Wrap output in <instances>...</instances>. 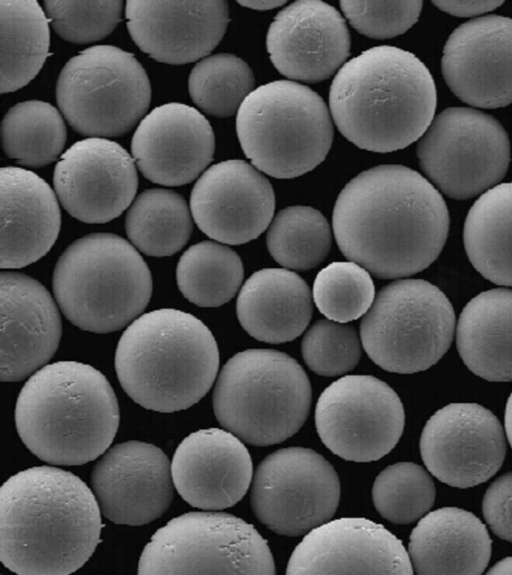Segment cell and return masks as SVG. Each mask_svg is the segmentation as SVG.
<instances>
[{
  "mask_svg": "<svg viewBox=\"0 0 512 575\" xmlns=\"http://www.w3.org/2000/svg\"><path fill=\"white\" fill-rule=\"evenodd\" d=\"M505 432L512 447V392L507 400L505 408Z\"/></svg>",
  "mask_w": 512,
  "mask_h": 575,
  "instance_id": "obj_46",
  "label": "cell"
},
{
  "mask_svg": "<svg viewBox=\"0 0 512 575\" xmlns=\"http://www.w3.org/2000/svg\"><path fill=\"white\" fill-rule=\"evenodd\" d=\"M125 228L132 245L153 257L171 256L188 242L191 213L185 199L167 189H148L130 205Z\"/></svg>",
  "mask_w": 512,
  "mask_h": 575,
  "instance_id": "obj_32",
  "label": "cell"
},
{
  "mask_svg": "<svg viewBox=\"0 0 512 575\" xmlns=\"http://www.w3.org/2000/svg\"><path fill=\"white\" fill-rule=\"evenodd\" d=\"M311 386L300 364L272 349H248L223 366L213 391L221 426L255 446L278 444L303 426Z\"/></svg>",
  "mask_w": 512,
  "mask_h": 575,
  "instance_id": "obj_7",
  "label": "cell"
},
{
  "mask_svg": "<svg viewBox=\"0 0 512 575\" xmlns=\"http://www.w3.org/2000/svg\"><path fill=\"white\" fill-rule=\"evenodd\" d=\"M330 110L312 89L289 80L255 88L241 104L236 131L253 166L275 178H294L318 166L333 140Z\"/></svg>",
  "mask_w": 512,
  "mask_h": 575,
  "instance_id": "obj_8",
  "label": "cell"
},
{
  "mask_svg": "<svg viewBox=\"0 0 512 575\" xmlns=\"http://www.w3.org/2000/svg\"><path fill=\"white\" fill-rule=\"evenodd\" d=\"M138 574H275L267 541L253 525L224 512L171 519L144 547Z\"/></svg>",
  "mask_w": 512,
  "mask_h": 575,
  "instance_id": "obj_11",
  "label": "cell"
},
{
  "mask_svg": "<svg viewBox=\"0 0 512 575\" xmlns=\"http://www.w3.org/2000/svg\"><path fill=\"white\" fill-rule=\"evenodd\" d=\"M0 299V380L18 382L54 356L62 333L61 317L47 289L19 272H1Z\"/></svg>",
  "mask_w": 512,
  "mask_h": 575,
  "instance_id": "obj_24",
  "label": "cell"
},
{
  "mask_svg": "<svg viewBox=\"0 0 512 575\" xmlns=\"http://www.w3.org/2000/svg\"><path fill=\"white\" fill-rule=\"evenodd\" d=\"M422 460L441 482L470 488L501 467L506 439L498 418L476 403H451L436 411L420 437Z\"/></svg>",
  "mask_w": 512,
  "mask_h": 575,
  "instance_id": "obj_15",
  "label": "cell"
},
{
  "mask_svg": "<svg viewBox=\"0 0 512 575\" xmlns=\"http://www.w3.org/2000/svg\"><path fill=\"white\" fill-rule=\"evenodd\" d=\"M7 157L27 167H42L61 154L67 131L60 112L50 103L29 100L15 104L1 123Z\"/></svg>",
  "mask_w": 512,
  "mask_h": 575,
  "instance_id": "obj_33",
  "label": "cell"
},
{
  "mask_svg": "<svg viewBox=\"0 0 512 575\" xmlns=\"http://www.w3.org/2000/svg\"><path fill=\"white\" fill-rule=\"evenodd\" d=\"M488 574H512V556L506 557L493 565Z\"/></svg>",
  "mask_w": 512,
  "mask_h": 575,
  "instance_id": "obj_45",
  "label": "cell"
},
{
  "mask_svg": "<svg viewBox=\"0 0 512 575\" xmlns=\"http://www.w3.org/2000/svg\"><path fill=\"white\" fill-rule=\"evenodd\" d=\"M466 254L487 280L512 287V182L485 191L471 206L463 229Z\"/></svg>",
  "mask_w": 512,
  "mask_h": 575,
  "instance_id": "obj_30",
  "label": "cell"
},
{
  "mask_svg": "<svg viewBox=\"0 0 512 575\" xmlns=\"http://www.w3.org/2000/svg\"><path fill=\"white\" fill-rule=\"evenodd\" d=\"M315 425L324 445L354 462H371L388 454L405 425L403 404L384 381L371 375H346L320 395Z\"/></svg>",
  "mask_w": 512,
  "mask_h": 575,
  "instance_id": "obj_14",
  "label": "cell"
},
{
  "mask_svg": "<svg viewBox=\"0 0 512 575\" xmlns=\"http://www.w3.org/2000/svg\"><path fill=\"white\" fill-rule=\"evenodd\" d=\"M0 92L16 91L41 70L49 53V19L35 0H0Z\"/></svg>",
  "mask_w": 512,
  "mask_h": 575,
  "instance_id": "obj_31",
  "label": "cell"
},
{
  "mask_svg": "<svg viewBox=\"0 0 512 575\" xmlns=\"http://www.w3.org/2000/svg\"><path fill=\"white\" fill-rule=\"evenodd\" d=\"M430 474L413 462H398L376 477L372 499L378 513L395 524H410L429 512L435 501Z\"/></svg>",
  "mask_w": 512,
  "mask_h": 575,
  "instance_id": "obj_37",
  "label": "cell"
},
{
  "mask_svg": "<svg viewBox=\"0 0 512 575\" xmlns=\"http://www.w3.org/2000/svg\"><path fill=\"white\" fill-rule=\"evenodd\" d=\"M240 5L247 7L253 10H260L266 11L271 10L274 8L281 7L285 4V1L282 0H248V1H239Z\"/></svg>",
  "mask_w": 512,
  "mask_h": 575,
  "instance_id": "obj_44",
  "label": "cell"
},
{
  "mask_svg": "<svg viewBox=\"0 0 512 575\" xmlns=\"http://www.w3.org/2000/svg\"><path fill=\"white\" fill-rule=\"evenodd\" d=\"M342 15L319 0H299L276 15L266 47L274 67L289 79L314 83L337 73L350 54Z\"/></svg>",
  "mask_w": 512,
  "mask_h": 575,
  "instance_id": "obj_21",
  "label": "cell"
},
{
  "mask_svg": "<svg viewBox=\"0 0 512 575\" xmlns=\"http://www.w3.org/2000/svg\"><path fill=\"white\" fill-rule=\"evenodd\" d=\"M53 292L65 317L81 330L109 333L147 307L151 272L135 247L111 233L77 239L59 257Z\"/></svg>",
  "mask_w": 512,
  "mask_h": 575,
  "instance_id": "obj_6",
  "label": "cell"
},
{
  "mask_svg": "<svg viewBox=\"0 0 512 575\" xmlns=\"http://www.w3.org/2000/svg\"><path fill=\"white\" fill-rule=\"evenodd\" d=\"M2 269H17L42 258L61 225L56 195L49 184L25 168L0 169Z\"/></svg>",
  "mask_w": 512,
  "mask_h": 575,
  "instance_id": "obj_26",
  "label": "cell"
},
{
  "mask_svg": "<svg viewBox=\"0 0 512 575\" xmlns=\"http://www.w3.org/2000/svg\"><path fill=\"white\" fill-rule=\"evenodd\" d=\"M17 432L30 452L53 465H83L104 454L119 426V405L107 378L77 361L47 364L17 397Z\"/></svg>",
  "mask_w": 512,
  "mask_h": 575,
  "instance_id": "obj_4",
  "label": "cell"
},
{
  "mask_svg": "<svg viewBox=\"0 0 512 575\" xmlns=\"http://www.w3.org/2000/svg\"><path fill=\"white\" fill-rule=\"evenodd\" d=\"M91 489L102 515L115 524L141 526L162 516L174 496L171 462L157 446L126 441L94 465Z\"/></svg>",
  "mask_w": 512,
  "mask_h": 575,
  "instance_id": "obj_17",
  "label": "cell"
},
{
  "mask_svg": "<svg viewBox=\"0 0 512 575\" xmlns=\"http://www.w3.org/2000/svg\"><path fill=\"white\" fill-rule=\"evenodd\" d=\"M219 350L209 328L181 310L141 314L120 337L115 370L126 394L145 409H188L212 387Z\"/></svg>",
  "mask_w": 512,
  "mask_h": 575,
  "instance_id": "obj_5",
  "label": "cell"
},
{
  "mask_svg": "<svg viewBox=\"0 0 512 575\" xmlns=\"http://www.w3.org/2000/svg\"><path fill=\"white\" fill-rule=\"evenodd\" d=\"M491 546L478 517L461 508L443 507L418 521L408 553L417 574L478 575L489 563Z\"/></svg>",
  "mask_w": 512,
  "mask_h": 575,
  "instance_id": "obj_27",
  "label": "cell"
},
{
  "mask_svg": "<svg viewBox=\"0 0 512 575\" xmlns=\"http://www.w3.org/2000/svg\"><path fill=\"white\" fill-rule=\"evenodd\" d=\"M174 486L189 505L222 510L238 503L252 483L253 464L243 441L226 429L192 432L176 448Z\"/></svg>",
  "mask_w": 512,
  "mask_h": 575,
  "instance_id": "obj_25",
  "label": "cell"
},
{
  "mask_svg": "<svg viewBox=\"0 0 512 575\" xmlns=\"http://www.w3.org/2000/svg\"><path fill=\"white\" fill-rule=\"evenodd\" d=\"M456 344L467 368L491 382L512 381V289L472 298L460 313Z\"/></svg>",
  "mask_w": 512,
  "mask_h": 575,
  "instance_id": "obj_29",
  "label": "cell"
},
{
  "mask_svg": "<svg viewBox=\"0 0 512 575\" xmlns=\"http://www.w3.org/2000/svg\"><path fill=\"white\" fill-rule=\"evenodd\" d=\"M215 137L208 120L183 103L154 108L131 142L133 159L150 181L180 186L196 179L212 161Z\"/></svg>",
  "mask_w": 512,
  "mask_h": 575,
  "instance_id": "obj_23",
  "label": "cell"
},
{
  "mask_svg": "<svg viewBox=\"0 0 512 575\" xmlns=\"http://www.w3.org/2000/svg\"><path fill=\"white\" fill-rule=\"evenodd\" d=\"M53 184L61 205L72 217L100 224L130 207L138 176L133 158L120 144L91 137L77 141L61 155Z\"/></svg>",
  "mask_w": 512,
  "mask_h": 575,
  "instance_id": "obj_16",
  "label": "cell"
},
{
  "mask_svg": "<svg viewBox=\"0 0 512 575\" xmlns=\"http://www.w3.org/2000/svg\"><path fill=\"white\" fill-rule=\"evenodd\" d=\"M341 11L361 34L387 39L405 33L418 20L422 1H340Z\"/></svg>",
  "mask_w": 512,
  "mask_h": 575,
  "instance_id": "obj_41",
  "label": "cell"
},
{
  "mask_svg": "<svg viewBox=\"0 0 512 575\" xmlns=\"http://www.w3.org/2000/svg\"><path fill=\"white\" fill-rule=\"evenodd\" d=\"M44 11L54 31L64 40L85 44L109 35L121 20L123 2L44 1Z\"/></svg>",
  "mask_w": 512,
  "mask_h": 575,
  "instance_id": "obj_40",
  "label": "cell"
},
{
  "mask_svg": "<svg viewBox=\"0 0 512 575\" xmlns=\"http://www.w3.org/2000/svg\"><path fill=\"white\" fill-rule=\"evenodd\" d=\"M361 338L352 325L321 319L305 333L301 351L307 366L321 376H339L361 358Z\"/></svg>",
  "mask_w": 512,
  "mask_h": 575,
  "instance_id": "obj_39",
  "label": "cell"
},
{
  "mask_svg": "<svg viewBox=\"0 0 512 575\" xmlns=\"http://www.w3.org/2000/svg\"><path fill=\"white\" fill-rule=\"evenodd\" d=\"M101 510L78 476L36 466L0 488V560L19 575H67L81 568L99 541Z\"/></svg>",
  "mask_w": 512,
  "mask_h": 575,
  "instance_id": "obj_2",
  "label": "cell"
},
{
  "mask_svg": "<svg viewBox=\"0 0 512 575\" xmlns=\"http://www.w3.org/2000/svg\"><path fill=\"white\" fill-rule=\"evenodd\" d=\"M254 86L255 78L249 65L228 53L203 58L193 67L188 79L193 102L216 117H229L238 112Z\"/></svg>",
  "mask_w": 512,
  "mask_h": 575,
  "instance_id": "obj_36",
  "label": "cell"
},
{
  "mask_svg": "<svg viewBox=\"0 0 512 575\" xmlns=\"http://www.w3.org/2000/svg\"><path fill=\"white\" fill-rule=\"evenodd\" d=\"M441 68L461 101L486 109L512 104V18L480 16L455 28L444 45Z\"/></svg>",
  "mask_w": 512,
  "mask_h": 575,
  "instance_id": "obj_19",
  "label": "cell"
},
{
  "mask_svg": "<svg viewBox=\"0 0 512 575\" xmlns=\"http://www.w3.org/2000/svg\"><path fill=\"white\" fill-rule=\"evenodd\" d=\"M437 104L426 65L404 49L381 45L347 61L329 91V110L341 134L357 147L378 153L419 140Z\"/></svg>",
  "mask_w": 512,
  "mask_h": 575,
  "instance_id": "obj_3",
  "label": "cell"
},
{
  "mask_svg": "<svg viewBox=\"0 0 512 575\" xmlns=\"http://www.w3.org/2000/svg\"><path fill=\"white\" fill-rule=\"evenodd\" d=\"M244 268L238 254L213 241L189 247L180 257L176 280L182 295L200 307H218L239 290Z\"/></svg>",
  "mask_w": 512,
  "mask_h": 575,
  "instance_id": "obj_34",
  "label": "cell"
},
{
  "mask_svg": "<svg viewBox=\"0 0 512 575\" xmlns=\"http://www.w3.org/2000/svg\"><path fill=\"white\" fill-rule=\"evenodd\" d=\"M125 14L139 49L156 61L176 65L208 55L229 23L228 3L223 0H129Z\"/></svg>",
  "mask_w": 512,
  "mask_h": 575,
  "instance_id": "obj_22",
  "label": "cell"
},
{
  "mask_svg": "<svg viewBox=\"0 0 512 575\" xmlns=\"http://www.w3.org/2000/svg\"><path fill=\"white\" fill-rule=\"evenodd\" d=\"M416 154L439 191L466 200L498 185L508 170L511 149L496 118L473 108L449 107L433 118Z\"/></svg>",
  "mask_w": 512,
  "mask_h": 575,
  "instance_id": "obj_12",
  "label": "cell"
},
{
  "mask_svg": "<svg viewBox=\"0 0 512 575\" xmlns=\"http://www.w3.org/2000/svg\"><path fill=\"white\" fill-rule=\"evenodd\" d=\"M340 493L339 477L323 456L309 448L288 447L257 466L250 502L257 519L270 530L297 537L332 518Z\"/></svg>",
  "mask_w": 512,
  "mask_h": 575,
  "instance_id": "obj_13",
  "label": "cell"
},
{
  "mask_svg": "<svg viewBox=\"0 0 512 575\" xmlns=\"http://www.w3.org/2000/svg\"><path fill=\"white\" fill-rule=\"evenodd\" d=\"M286 573L410 575L414 569L402 542L384 526L343 517L309 531L292 552Z\"/></svg>",
  "mask_w": 512,
  "mask_h": 575,
  "instance_id": "obj_20",
  "label": "cell"
},
{
  "mask_svg": "<svg viewBox=\"0 0 512 575\" xmlns=\"http://www.w3.org/2000/svg\"><path fill=\"white\" fill-rule=\"evenodd\" d=\"M455 313L447 296L422 279L383 287L360 325L362 345L382 369L411 374L436 364L448 351Z\"/></svg>",
  "mask_w": 512,
  "mask_h": 575,
  "instance_id": "obj_9",
  "label": "cell"
},
{
  "mask_svg": "<svg viewBox=\"0 0 512 575\" xmlns=\"http://www.w3.org/2000/svg\"><path fill=\"white\" fill-rule=\"evenodd\" d=\"M439 10L457 17H473L497 9L502 1H433Z\"/></svg>",
  "mask_w": 512,
  "mask_h": 575,
  "instance_id": "obj_43",
  "label": "cell"
},
{
  "mask_svg": "<svg viewBox=\"0 0 512 575\" xmlns=\"http://www.w3.org/2000/svg\"><path fill=\"white\" fill-rule=\"evenodd\" d=\"M58 107L78 133L98 138L130 131L151 101L148 75L132 53L96 45L72 57L56 84Z\"/></svg>",
  "mask_w": 512,
  "mask_h": 575,
  "instance_id": "obj_10",
  "label": "cell"
},
{
  "mask_svg": "<svg viewBox=\"0 0 512 575\" xmlns=\"http://www.w3.org/2000/svg\"><path fill=\"white\" fill-rule=\"evenodd\" d=\"M312 297L306 282L295 272L264 268L253 273L241 287L237 317L243 329L259 341L289 342L308 326Z\"/></svg>",
  "mask_w": 512,
  "mask_h": 575,
  "instance_id": "obj_28",
  "label": "cell"
},
{
  "mask_svg": "<svg viewBox=\"0 0 512 575\" xmlns=\"http://www.w3.org/2000/svg\"><path fill=\"white\" fill-rule=\"evenodd\" d=\"M190 210L199 229L220 243L239 245L270 225L275 195L269 180L240 159L219 162L195 183Z\"/></svg>",
  "mask_w": 512,
  "mask_h": 575,
  "instance_id": "obj_18",
  "label": "cell"
},
{
  "mask_svg": "<svg viewBox=\"0 0 512 575\" xmlns=\"http://www.w3.org/2000/svg\"><path fill=\"white\" fill-rule=\"evenodd\" d=\"M331 230L320 211L289 206L272 219L266 244L273 259L287 269L308 270L324 261L331 247Z\"/></svg>",
  "mask_w": 512,
  "mask_h": 575,
  "instance_id": "obj_35",
  "label": "cell"
},
{
  "mask_svg": "<svg viewBox=\"0 0 512 575\" xmlns=\"http://www.w3.org/2000/svg\"><path fill=\"white\" fill-rule=\"evenodd\" d=\"M482 511L493 533L512 542V472L491 483L483 498Z\"/></svg>",
  "mask_w": 512,
  "mask_h": 575,
  "instance_id": "obj_42",
  "label": "cell"
},
{
  "mask_svg": "<svg viewBox=\"0 0 512 575\" xmlns=\"http://www.w3.org/2000/svg\"><path fill=\"white\" fill-rule=\"evenodd\" d=\"M313 301L328 319L347 323L365 315L375 299L370 273L353 261L332 262L313 283Z\"/></svg>",
  "mask_w": 512,
  "mask_h": 575,
  "instance_id": "obj_38",
  "label": "cell"
},
{
  "mask_svg": "<svg viewBox=\"0 0 512 575\" xmlns=\"http://www.w3.org/2000/svg\"><path fill=\"white\" fill-rule=\"evenodd\" d=\"M333 232L349 260L383 279L418 273L440 255L449 212L439 190L403 165H379L351 179L333 210Z\"/></svg>",
  "mask_w": 512,
  "mask_h": 575,
  "instance_id": "obj_1",
  "label": "cell"
}]
</instances>
